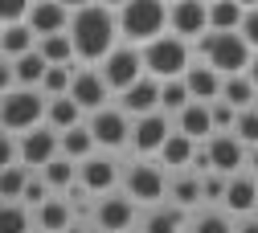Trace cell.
<instances>
[{"mask_svg":"<svg viewBox=\"0 0 258 233\" xmlns=\"http://www.w3.org/2000/svg\"><path fill=\"white\" fill-rule=\"evenodd\" d=\"M70 98L82 107V111H103L107 98H111V86L103 78V70H90V65H82V70L74 74V86H70Z\"/></svg>","mask_w":258,"mask_h":233,"instance_id":"cell-12","label":"cell"},{"mask_svg":"<svg viewBox=\"0 0 258 233\" xmlns=\"http://www.w3.org/2000/svg\"><path fill=\"white\" fill-rule=\"evenodd\" d=\"M184 225V209H152V217L144 221V233H180Z\"/></svg>","mask_w":258,"mask_h":233,"instance_id":"cell-34","label":"cell"},{"mask_svg":"<svg viewBox=\"0 0 258 233\" xmlns=\"http://www.w3.org/2000/svg\"><path fill=\"white\" fill-rule=\"evenodd\" d=\"M242 21H246V9L238 0H217V5H209V29L213 33H238Z\"/></svg>","mask_w":258,"mask_h":233,"instance_id":"cell-27","label":"cell"},{"mask_svg":"<svg viewBox=\"0 0 258 233\" xmlns=\"http://www.w3.org/2000/svg\"><path fill=\"white\" fill-rule=\"evenodd\" d=\"M205 5H217V0H205Z\"/></svg>","mask_w":258,"mask_h":233,"instance_id":"cell-54","label":"cell"},{"mask_svg":"<svg viewBox=\"0 0 258 233\" xmlns=\"http://www.w3.org/2000/svg\"><path fill=\"white\" fill-rule=\"evenodd\" d=\"M230 213H238V217H250L254 213V205H258V176H246V172H238V176H230V184H225V201H221Z\"/></svg>","mask_w":258,"mask_h":233,"instance_id":"cell-19","label":"cell"},{"mask_svg":"<svg viewBox=\"0 0 258 233\" xmlns=\"http://www.w3.org/2000/svg\"><path fill=\"white\" fill-rule=\"evenodd\" d=\"M197 53L201 61H209L213 70L221 78H234V74H246L250 61H254V49L250 41L242 37V33H205V37H197Z\"/></svg>","mask_w":258,"mask_h":233,"instance_id":"cell-2","label":"cell"},{"mask_svg":"<svg viewBox=\"0 0 258 233\" xmlns=\"http://www.w3.org/2000/svg\"><path fill=\"white\" fill-rule=\"evenodd\" d=\"M45 111H49V98L41 90L17 86V90L5 94V103H0V123H5V131H13V135H25V131L45 123Z\"/></svg>","mask_w":258,"mask_h":233,"instance_id":"cell-4","label":"cell"},{"mask_svg":"<svg viewBox=\"0 0 258 233\" xmlns=\"http://www.w3.org/2000/svg\"><path fill=\"white\" fill-rule=\"evenodd\" d=\"M5 61H17V57H25V53H33L37 49V33H33V25L29 21H21V25H5Z\"/></svg>","mask_w":258,"mask_h":233,"instance_id":"cell-23","label":"cell"},{"mask_svg":"<svg viewBox=\"0 0 258 233\" xmlns=\"http://www.w3.org/2000/svg\"><path fill=\"white\" fill-rule=\"evenodd\" d=\"M144 74H148V65H144V49H136L132 41L115 45L111 57L103 61V78H107V86L119 90V94H123V90H132Z\"/></svg>","mask_w":258,"mask_h":233,"instance_id":"cell-6","label":"cell"},{"mask_svg":"<svg viewBox=\"0 0 258 233\" xmlns=\"http://www.w3.org/2000/svg\"><path fill=\"white\" fill-rule=\"evenodd\" d=\"M168 135H172V123H168V115H164V111H156V115L136 119L132 147H136L140 156H160V151H164V143H168Z\"/></svg>","mask_w":258,"mask_h":233,"instance_id":"cell-13","label":"cell"},{"mask_svg":"<svg viewBox=\"0 0 258 233\" xmlns=\"http://www.w3.org/2000/svg\"><path fill=\"white\" fill-rule=\"evenodd\" d=\"M29 164H9L5 168V176H0V196H5V205L9 201H21L25 196V188H29Z\"/></svg>","mask_w":258,"mask_h":233,"instance_id":"cell-32","label":"cell"},{"mask_svg":"<svg viewBox=\"0 0 258 233\" xmlns=\"http://www.w3.org/2000/svg\"><path fill=\"white\" fill-rule=\"evenodd\" d=\"M176 131L192 135L197 143L213 139V135H217V127H213V107H209V103H188V107L176 115Z\"/></svg>","mask_w":258,"mask_h":233,"instance_id":"cell-20","label":"cell"},{"mask_svg":"<svg viewBox=\"0 0 258 233\" xmlns=\"http://www.w3.org/2000/svg\"><path fill=\"white\" fill-rule=\"evenodd\" d=\"M209 107H213V127H217V131H234L238 107H230V103H209Z\"/></svg>","mask_w":258,"mask_h":233,"instance_id":"cell-41","label":"cell"},{"mask_svg":"<svg viewBox=\"0 0 258 233\" xmlns=\"http://www.w3.org/2000/svg\"><path fill=\"white\" fill-rule=\"evenodd\" d=\"M192 233H238L230 225V217H221V213H201L197 221H192Z\"/></svg>","mask_w":258,"mask_h":233,"instance_id":"cell-38","label":"cell"},{"mask_svg":"<svg viewBox=\"0 0 258 233\" xmlns=\"http://www.w3.org/2000/svg\"><path fill=\"white\" fill-rule=\"evenodd\" d=\"M61 156V135L49 127V123H41V127H33V131H25L21 135V164H29V168H45L49 160H57Z\"/></svg>","mask_w":258,"mask_h":233,"instance_id":"cell-9","label":"cell"},{"mask_svg":"<svg viewBox=\"0 0 258 233\" xmlns=\"http://www.w3.org/2000/svg\"><path fill=\"white\" fill-rule=\"evenodd\" d=\"M168 33L176 37H205L209 33V5L205 0H180V5H168Z\"/></svg>","mask_w":258,"mask_h":233,"instance_id":"cell-10","label":"cell"},{"mask_svg":"<svg viewBox=\"0 0 258 233\" xmlns=\"http://www.w3.org/2000/svg\"><path fill=\"white\" fill-rule=\"evenodd\" d=\"M78 184H86L90 192H111L115 184H119V164L111 160V156H90V160H82L78 164Z\"/></svg>","mask_w":258,"mask_h":233,"instance_id":"cell-16","label":"cell"},{"mask_svg":"<svg viewBox=\"0 0 258 233\" xmlns=\"http://www.w3.org/2000/svg\"><path fill=\"white\" fill-rule=\"evenodd\" d=\"M246 78H250V82L258 86V53H254V61H250V70H246Z\"/></svg>","mask_w":258,"mask_h":233,"instance_id":"cell-46","label":"cell"},{"mask_svg":"<svg viewBox=\"0 0 258 233\" xmlns=\"http://www.w3.org/2000/svg\"><path fill=\"white\" fill-rule=\"evenodd\" d=\"M0 233H29V205L9 201L5 213H0Z\"/></svg>","mask_w":258,"mask_h":233,"instance_id":"cell-36","label":"cell"},{"mask_svg":"<svg viewBox=\"0 0 258 233\" xmlns=\"http://www.w3.org/2000/svg\"><path fill=\"white\" fill-rule=\"evenodd\" d=\"M45 123L57 131H70V127H82V107L74 103L70 94H61V98H49V111H45Z\"/></svg>","mask_w":258,"mask_h":233,"instance_id":"cell-24","label":"cell"},{"mask_svg":"<svg viewBox=\"0 0 258 233\" xmlns=\"http://www.w3.org/2000/svg\"><path fill=\"white\" fill-rule=\"evenodd\" d=\"M86 127H90V135H94V143H99V147H123V143H132V131H136L132 115H127L123 107H103V111H94Z\"/></svg>","mask_w":258,"mask_h":233,"instance_id":"cell-8","label":"cell"},{"mask_svg":"<svg viewBox=\"0 0 258 233\" xmlns=\"http://www.w3.org/2000/svg\"><path fill=\"white\" fill-rule=\"evenodd\" d=\"M205 147H209V160H213V172H221V176H238V168L250 160L246 143L234 131H217L213 139H205Z\"/></svg>","mask_w":258,"mask_h":233,"instance_id":"cell-11","label":"cell"},{"mask_svg":"<svg viewBox=\"0 0 258 233\" xmlns=\"http://www.w3.org/2000/svg\"><path fill=\"white\" fill-rule=\"evenodd\" d=\"M160 86H164V82H160V78H152V74H144L132 90H123L119 94V107L127 111V115H132V119H144V115H156L160 111Z\"/></svg>","mask_w":258,"mask_h":233,"instance_id":"cell-15","label":"cell"},{"mask_svg":"<svg viewBox=\"0 0 258 233\" xmlns=\"http://www.w3.org/2000/svg\"><path fill=\"white\" fill-rule=\"evenodd\" d=\"M221 103H230L238 111H250V107H258V86L246 74H234V78H225V86H221Z\"/></svg>","mask_w":258,"mask_h":233,"instance_id":"cell-26","label":"cell"},{"mask_svg":"<svg viewBox=\"0 0 258 233\" xmlns=\"http://www.w3.org/2000/svg\"><path fill=\"white\" fill-rule=\"evenodd\" d=\"M127 233H144V229H127Z\"/></svg>","mask_w":258,"mask_h":233,"instance_id":"cell-51","label":"cell"},{"mask_svg":"<svg viewBox=\"0 0 258 233\" xmlns=\"http://www.w3.org/2000/svg\"><path fill=\"white\" fill-rule=\"evenodd\" d=\"M168 5H180V0H168Z\"/></svg>","mask_w":258,"mask_h":233,"instance_id":"cell-53","label":"cell"},{"mask_svg":"<svg viewBox=\"0 0 258 233\" xmlns=\"http://www.w3.org/2000/svg\"><path fill=\"white\" fill-rule=\"evenodd\" d=\"M37 49H41V57H45L49 65H74V61H78V49H74V37H70V33H53V37H41Z\"/></svg>","mask_w":258,"mask_h":233,"instance_id":"cell-28","label":"cell"},{"mask_svg":"<svg viewBox=\"0 0 258 233\" xmlns=\"http://www.w3.org/2000/svg\"><path fill=\"white\" fill-rule=\"evenodd\" d=\"M168 0H127L119 9V33L132 45H148L168 33Z\"/></svg>","mask_w":258,"mask_h":233,"instance_id":"cell-3","label":"cell"},{"mask_svg":"<svg viewBox=\"0 0 258 233\" xmlns=\"http://www.w3.org/2000/svg\"><path fill=\"white\" fill-rule=\"evenodd\" d=\"M103 5H111V9H115V13H119V9H123V5H127V0H103Z\"/></svg>","mask_w":258,"mask_h":233,"instance_id":"cell-48","label":"cell"},{"mask_svg":"<svg viewBox=\"0 0 258 233\" xmlns=\"http://www.w3.org/2000/svg\"><path fill=\"white\" fill-rule=\"evenodd\" d=\"M70 37H74V49H78V61L82 65H99L111 57V49L119 45V13L111 5H90V9H78L74 21H70Z\"/></svg>","mask_w":258,"mask_h":233,"instance_id":"cell-1","label":"cell"},{"mask_svg":"<svg viewBox=\"0 0 258 233\" xmlns=\"http://www.w3.org/2000/svg\"><path fill=\"white\" fill-rule=\"evenodd\" d=\"M70 13H78V9H90V5H99V0H61Z\"/></svg>","mask_w":258,"mask_h":233,"instance_id":"cell-45","label":"cell"},{"mask_svg":"<svg viewBox=\"0 0 258 233\" xmlns=\"http://www.w3.org/2000/svg\"><path fill=\"white\" fill-rule=\"evenodd\" d=\"M70 21H74V13L61 5V0L33 5V13H29V25H33L37 41H41V37H53V33H70Z\"/></svg>","mask_w":258,"mask_h":233,"instance_id":"cell-17","label":"cell"},{"mask_svg":"<svg viewBox=\"0 0 258 233\" xmlns=\"http://www.w3.org/2000/svg\"><path fill=\"white\" fill-rule=\"evenodd\" d=\"M49 184H45V176H33L29 180V188H25V196H21V205H29V209H41L45 201H49Z\"/></svg>","mask_w":258,"mask_h":233,"instance_id":"cell-40","label":"cell"},{"mask_svg":"<svg viewBox=\"0 0 258 233\" xmlns=\"http://www.w3.org/2000/svg\"><path fill=\"white\" fill-rule=\"evenodd\" d=\"M201 180H205V201H225V184H230V176L209 172V176H201Z\"/></svg>","mask_w":258,"mask_h":233,"instance_id":"cell-42","label":"cell"},{"mask_svg":"<svg viewBox=\"0 0 258 233\" xmlns=\"http://www.w3.org/2000/svg\"><path fill=\"white\" fill-rule=\"evenodd\" d=\"M136 221V201L132 196H119V192H107L99 209H94V225L107 229V233H127Z\"/></svg>","mask_w":258,"mask_h":233,"instance_id":"cell-14","label":"cell"},{"mask_svg":"<svg viewBox=\"0 0 258 233\" xmlns=\"http://www.w3.org/2000/svg\"><path fill=\"white\" fill-rule=\"evenodd\" d=\"M238 33L250 41V49L258 53V9H246V21H242V29H238Z\"/></svg>","mask_w":258,"mask_h":233,"instance_id":"cell-43","label":"cell"},{"mask_svg":"<svg viewBox=\"0 0 258 233\" xmlns=\"http://www.w3.org/2000/svg\"><path fill=\"white\" fill-rule=\"evenodd\" d=\"M184 82H188L192 103H213V98H221V86H225V78L213 70L209 61H192L188 74H184Z\"/></svg>","mask_w":258,"mask_h":233,"instance_id":"cell-18","label":"cell"},{"mask_svg":"<svg viewBox=\"0 0 258 233\" xmlns=\"http://www.w3.org/2000/svg\"><path fill=\"white\" fill-rule=\"evenodd\" d=\"M74 65H49V74H45V82H41V94L45 98H61V94H70V86H74Z\"/></svg>","mask_w":258,"mask_h":233,"instance_id":"cell-35","label":"cell"},{"mask_svg":"<svg viewBox=\"0 0 258 233\" xmlns=\"http://www.w3.org/2000/svg\"><path fill=\"white\" fill-rule=\"evenodd\" d=\"M144 65L148 74L160 78V82H172V78H184L188 74V41L176 37V33H164V37H156L144 45Z\"/></svg>","mask_w":258,"mask_h":233,"instance_id":"cell-5","label":"cell"},{"mask_svg":"<svg viewBox=\"0 0 258 233\" xmlns=\"http://www.w3.org/2000/svg\"><path fill=\"white\" fill-rule=\"evenodd\" d=\"M66 233H86V229H82V225H70V229H66Z\"/></svg>","mask_w":258,"mask_h":233,"instance_id":"cell-50","label":"cell"},{"mask_svg":"<svg viewBox=\"0 0 258 233\" xmlns=\"http://www.w3.org/2000/svg\"><path fill=\"white\" fill-rule=\"evenodd\" d=\"M168 196L176 201V209H192V205L205 201V180L197 172H176L168 180Z\"/></svg>","mask_w":258,"mask_h":233,"instance_id":"cell-22","label":"cell"},{"mask_svg":"<svg viewBox=\"0 0 258 233\" xmlns=\"http://www.w3.org/2000/svg\"><path fill=\"white\" fill-rule=\"evenodd\" d=\"M33 5H45V0H33Z\"/></svg>","mask_w":258,"mask_h":233,"instance_id":"cell-52","label":"cell"},{"mask_svg":"<svg viewBox=\"0 0 258 233\" xmlns=\"http://www.w3.org/2000/svg\"><path fill=\"white\" fill-rule=\"evenodd\" d=\"M238 233H258V217L250 213V217H242V225H238Z\"/></svg>","mask_w":258,"mask_h":233,"instance_id":"cell-44","label":"cell"},{"mask_svg":"<svg viewBox=\"0 0 258 233\" xmlns=\"http://www.w3.org/2000/svg\"><path fill=\"white\" fill-rule=\"evenodd\" d=\"M94 135H90V127L82 123V127H70V131H61V156H70V160H90L94 156Z\"/></svg>","mask_w":258,"mask_h":233,"instance_id":"cell-31","label":"cell"},{"mask_svg":"<svg viewBox=\"0 0 258 233\" xmlns=\"http://www.w3.org/2000/svg\"><path fill=\"white\" fill-rule=\"evenodd\" d=\"M37 225L45 233H66L74 225V213H70V201H57V196H49V201L37 209Z\"/></svg>","mask_w":258,"mask_h":233,"instance_id":"cell-29","label":"cell"},{"mask_svg":"<svg viewBox=\"0 0 258 233\" xmlns=\"http://www.w3.org/2000/svg\"><path fill=\"white\" fill-rule=\"evenodd\" d=\"M29 13H33V0H0V17H5V25L29 21Z\"/></svg>","mask_w":258,"mask_h":233,"instance_id":"cell-39","label":"cell"},{"mask_svg":"<svg viewBox=\"0 0 258 233\" xmlns=\"http://www.w3.org/2000/svg\"><path fill=\"white\" fill-rule=\"evenodd\" d=\"M41 176H45V184H49L53 192H66V188H74V184H78V160L57 156V160H49L45 168H41Z\"/></svg>","mask_w":258,"mask_h":233,"instance_id":"cell-30","label":"cell"},{"mask_svg":"<svg viewBox=\"0 0 258 233\" xmlns=\"http://www.w3.org/2000/svg\"><path fill=\"white\" fill-rule=\"evenodd\" d=\"M234 135H238L246 147H258V107H250V111H238Z\"/></svg>","mask_w":258,"mask_h":233,"instance_id":"cell-37","label":"cell"},{"mask_svg":"<svg viewBox=\"0 0 258 233\" xmlns=\"http://www.w3.org/2000/svg\"><path fill=\"white\" fill-rule=\"evenodd\" d=\"M250 168H254L250 176H258V147H250Z\"/></svg>","mask_w":258,"mask_h":233,"instance_id":"cell-47","label":"cell"},{"mask_svg":"<svg viewBox=\"0 0 258 233\" xmlns=\"http://www.w3.org/2000/svg\"><path fill=\"white\" fill-rule=\"evenodd\" d=\"M238 5H242V9H258V0H238Z\"/></svg>","mask_w":258,"mask_h":233,"instance_id":"cell-49","label":"cell"},{"mask_svg":"<svg viewBox=\"0 0 258 233\" xmlns=\"http://www.w3.org/2000/svg\"><path fill=\"white\" fill-rule=\"evenodd\" d=\"M188 103H192V94H188V82H184V78H172V82H164V86H160V111L180 115Z\"/></svg>","mask_w":258,"mask_h":233,"instance_id":"cell-33","label":"cell"},{"mask_svg":"<svg viewBox=\"0 0 258 233\" xmlns=\"http://www.w3.org/2000/svg\"><path fill=\"white\" fill-rule=\"evenodd\" d=\"M197 139L192 135H184V131H172L168 135V143H164V151H160L156 160H160V168H172V172H188V164H192V156H197Z\"/></svg>","mask_w":258,"mask_h":233,"instance_id":"cell-21","label":"cell"},{"mask_svg":"<svg viewBox=\"0 0 258 233\" xmlns=\"http://www.w3.org/2000/svg\"><path fill=\"white\" fill-rule=\"evenodd\" d=\"M13 74H17V82H21V86L41 90V82H45V74H49V61L41 57V49H33V53H25V57H17V61H13Z\"/></svg>","mask_w":258,"mask_h":233,"instance_id":"cell-25","label":"cell"},{"mask_svg":"<svg viewBox=\"0 0 258 233\" xmlns=\"http://www.w3.org/2000/svg\"><path fill=\"white\" fill-rule=\"evenodd\" d=\"M123 192L132 196L136 205H156L160 196H168V180H164V168H156V164H132V168L123 172Z\"/></svg>","mask_w":258,"mask_h":233,"instance_id":"cell-7","label":"cell"}]
</instances>
